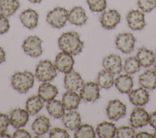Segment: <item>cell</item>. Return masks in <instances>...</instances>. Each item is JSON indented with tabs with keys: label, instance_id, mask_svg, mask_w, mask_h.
<instances>
[{
	"label": "cell",
	"instance_id": "cell-1",
	"mask_svg": "<svg viewBox=\"0 0 156 138\" xmlns=\"http://www.w3.org/2000/svg\"><path fill=\"white\" fill-rule=\"evenodd\" d=\"M59 48L65 52L72 55L80 53L83 47V42L80 40L76 32H68L62 33L58 39Z\"/></svg>",
	"mask_w": 156,
	"mask_h": 138
},
{
	"label": "cell",
	"instance_id": "cell-2",
	"mask_svg": "<svg viewBox=\"0 0 156 138\" xmlns=\"http://www.w3.org/2000/svg\"><path fill=\"white\" fill-rule=\"evenodd\" d=\"M34 83V75L29 71L17 72L11 78V85L20 93H26Z\"/></svg>",
	"mask_w": 156,
	"mask_h": 138
},
{
	"label": "cell",
	"instance_id": "cell-3",
	"mask_svg": "<svg viewBox=\"0 0 156 138\" xmlns=\"http://www.w3.org/2000/svg\"><path fill=\"white\" fill-rule=\"evenodd\" d=\"M57 69L51 61L45 60L41 61L35 69V77L43 82L52 80L57 76Z\"/></svg>",
	"mask_w": 156,
	"mask_h": 138
},
{
	"label": "cell",
	"instance_id": "cell-4",
	"mask_svg": "<svg viewBox=\"0 0 156 138\" xmlns=\"http://www.w3.org/2000/svg\"><path fill=\"white\" fill-rule=\"evenodd\" d=\"M68 19V12L64 7H57L48 12L46 21L52 27L57 29L63 27Z\"/></svg>",
	"mask_w": 156,
	"mask_h": 138
},
{
	"label": "cell",
	"instance_id": "cell-5",
	"mask_svg": "<svg viewBox=\"0 0 156 138\" xmlns=\"http://www.w3.org/2000/svg\"><path fill=\"white\" fill-rule=\"evenodd\" d=\"M42 40L37 36H29L24 41L22 47L24 52L31 57H38L42 53Z\"/></svg>",
	"mask_w": 156,
	"mask_h": 138
},
{
	"label": "cell",
	"instance_id": "cell-6",
	"mask_svg": "<svg viewBox=\"0 0 156 138\" xmlns=\"http://www.w3.org/2000/svg\"><path fill=\"white\" fill-rule=\"evenodd\" d=\"M136 39L135 36L129 32L119 33L115 38V44L117 49L124 53L132 52L135 47Z\"/></svg>",
	"mask_w": 156,
	"mask_h": 138
},
{
	"label": "cell",
	"instance_id": "cell-7",
	"mask_svg": "<svg viewBox=\"0 0 156 138\" xmlns=\"http://www.w3.org/2000/svg\"><path fill=\"white\" fill-rule=\"evenodd\" d=\"M99 85L93 81L85 83L82 86L79 95L85 102H94L100 97Z\"/></svg>",
	"mask_w": 156,
	"mask_h": 138
},
{
	"label": "cell",
	"instance_id": "cell-8",
	"mask_svg": "<svg viewBox=\"0 0 156 138\" xmlns=\"http://www.w3.org/2000/svg\"><path fill=\"white\" fill-rule=\"evenodd\" d=\"M126 106L119 100L109 101L106 108L107 115L110 120L117 121L126 114Z\"/></svg>",
	"mask_w": 156,
	"mask_h": 138
},
{
	"label": "cell",
	"instance_id": "cell-9",
	"mask_svg": "<svg viewBox=\"0 0 156 138\" xmlns=\"http://www.w3.org/2000/svg\"><path fill=\"white\" fill-rule=\"evenodd\" d=\"M74 64V60L72 55L63 51L57 55L54 61L55 68L65 74L73 70Z\"/></svg>",
	"mask_w": 156,
	"mask_h": 138
},
{
	"label": "cell",
	"instance_id": "cell-10",
	"mask_svg": "<svg viewBox=\"0 0 156 138\" xmlns=\"http://www.w3.org/2000/svg\"><path fill=\"white\" fill-rule=\"evenodd\" d=\"M121 15L115 9H110L104 12L100 16V22L103 28L110 30L114 29L120 22Z\"/></svg>",
	"mask_w": 156,
	"mask_h": 138
},
{
	"label": "cell",
	"instance_id": "cell-11",
	"mask_svg": "<svg viewBox=\"0 0 156 138\" xmlns=\"http://www.w3.org/2000/svg\"><path fill=\"white\" fill-rule=\"evenodd\" d=\"M127 21L129 27L133 30L143 29L146 25L144 15L138 10H132L127 15Z\"/></svg>",
	"mask_w": 156,
	"mask_h": 138
},
{
	"label": "cell",
	"instance_id": "cell-12",
	"mask_svg": "<svg viewBox=\"0 0 156 138\" xmlns=\"http://www.w3.org/2000/svg\"><path fill=\"white\" fill-rule=\"evenodd\" d=\"M149 115L143 108L138 107L132 112L130 117V123L134 128L143 127L149 123Z\"/></svg>",
	"mask_w": 156,
	"mask_h": 138
},
{
	"label": "cell",
	"instance_id": "cell-13",
	"mask_svg": "<svg viewBox=\"0 0 156 138\" xmlns=\"http://www.w3.org/2000/svg\"><path fill=\"white\" fill-rule=\"evenodd\" d=\"M102 66L104 69L110 72L113 75L119 74L122 68V60L120 56L110 54L103 59Z\"/></svg>",
	"mask_w": 156,
	"mask_h": 138
},
{
	"label": "cell",
	"instance_id": "cell-14",
	"mask_svg": "<svg viewBox=\"0 0 156 138\" xmlns=\"http://www.w3.org/2000/svg\"><path fill=\"white\" fill-rule=\"evenodd\" d=\"M29 117V113L27 110L20 108H16L10 112V123L15 128H20L26 125Z\"/></svg>",
	"mask_w": 156,
	"mask_h": 138
},
{
	"label": "cell",
	"instance_id": "cell-15",
	"mask_svg": "<svg viewBox=\"0 0 156 138\" xmlns=\"http://www.w3.org/2000/svg\"><path fill=\"white\" fill-rule=\"evenodd\" d=\"M83 85L81 75L75 71H71L66 74L64 78L65 88L68 91H76Z\"/></svg>",
	"mask_w": 156,
	"mask_h": 138
},
{
	"label": "cell",
	"instance_id": "cell-16",
	"mask_svg": "<svg viewBox=\"0 0 156 138\" xmlns=\"http://www.w3.org/2000/svg\"><path fill=\"white\" fill-rule=\"evenodd\" d=\"M129 98L133 105L141 106L148 102L149 95L146 89L142 87L130 91L129 93Z\"/></svg>",
	"mask_w": 156,
	"mask_h": 138
},
{
	"label": "cell",
	"instance_id": "cell-17",
	"mask_svg": "<svg viewBox=\"0 0 156 138\" xmlns=\"http://www.w3.org/2000/svg\"><path fill=\"white\" fill-rule=\"evenodd\" d=\"M20 19L24 26L29 29H33L38 25V14L35 10L27 9L20 14Z\"/></svg>",
	"mask_w": 156,
	"mask_h": 138
},
{
	"label": "cell",
	"instance_id": "cell-18",
	"mask_svg": "<svg viewBox=\"0 0 156 138\" xmlns=\"http://www.w3.org/2000/svg\"><path fill=\"white\" fill-rule=\"evenodd\" d=\"M58 94L57 87L48 82H43L38 88V95L44 101L49 102L53 100Z\"/></svg>",
	"mask_w": 156,
	"mask_h": 138
},
{
	"label": "cell",
	"instance_id": "cell-19",
	"mask_svg": "<svg viewBox=\"0 0 156 138\" xmlns=\"http://www.w3.org/2000/svg\"><path fill=\"white\" fill-rule=\"evenodd\" d=\"M88 19L85 10L80 6L74 7L68 13L69 21L76 26H80L85 24Z\"/></svg>",
	"mask_w": 156,
	"mask_h": 138
},
{
	"label": "cell",
	"instance_id": "cell-20",
	"mask_svg": "<svg viewBox=\"0 0 156 138\" xmlns=\"http://www.w3.org/2000/svg\"><path fill=\"white\" fill-rule=\"evenodd\" d=\"M80 95L74 91H68L62 96V103L66 110L77 109L80 102Z\"/></svg>",
	"mask_w": 156,
	"mask_h": 138
},
{
	"label": "cell",
	"instance_id": "cell-21",
	"mask_svg": "<svg viewBox=\"0 0 156 138\" xmlns=\"http://www.w3.org/2000/svg\"><path fill=\"white\" fill-rule=\"evenodd\" d=\"M62 122L67 128L71 130H75L80 125V116L76 111H69L62 116Z\"/></svg>",
	"mask_w": 156,
	"mask_h": 138
},
{
	"label": "cell",
	"instance_id": "cell-22",
	"mask_svg": "<svg viewBox=\"0 0 156 138\" xmlns=\"http://www.w3.org/2000/svg\"><path fill=\"white\" fill-rule=\"evenodd\" d=\"M117 89L122 94L129 93L133 87V78L129 74H122L117 77L115 81Z\"/></svg>",
	"mask_w": 156,
	"mask_h": 138
},
{
	"label": "cell",
	"instance_id": "cell-23",
	"mask_svg": "<svg viewBox=\"0 0 156 138\" xmlns=\"http://www.w3.org/2000/svg\"><path fill=\"white\" fill-rule=\"evenodd\" d=\"M50 126L51 123L49 119L44 116H40L35 119L31 128L35 134L41 136L49 131Z\"/></svg>",
	"mask_w": 156,
	"mask_h": 138
},
{
	"label": "cell",
	"instance_id": "cell-24",
	"mask_svg": "<svg viewBox=\"0 0 156 138\" xmlns=\"http://www.w3.org/2000/svg\"><path fill=\"white\" fill-rule=\"evenodd\" d=\"M136 58L141 66L148 67L155 62V55L152 50L143 47L138 50Z\"/></svg>",
	"mask_w": 156,
	"mask_h": 138
},
{
	"label": "cell",
	"instance_id": "cell-25",
	"mask_svg": "<svg viewBox=\"0 0 156 138\" xmlns=\"http://www.w3.org/2000/svg\"><path fill=\"white\" fill-rule=\"evenodd\" d=\"M116 128L114 123L108 122H103L98 125L96 133L100 138H112L116 135Z\"/></svg>",
	"mask_w": 156,
	"mask_h": 138
},
{
	"label": "cell",
	"instance_id": "cell-26",
	"mask_svg": "<svg viewBox=\"0 0 156 138\" xmlns=\"http://www.w3.org/2000/svg\"><path fill=\"white\" fill-rule=\"evenodd\" d=\"M139 83L144 88L154 89L156 88V72L154 70H147L139 77Z\"/></svg>",
	"mask_w": 156,
	"mask_h": 138
},
{
	"label": "cell",
	"instance_id": "cell-27",
	"mask_svg": "<svg viewBox=\"0 0 156 138\" xmlns=\"http://www.w3.org/2000/svg\"><path fill=\"white\" fill-rule=\"evenodd\" d=\"M46 107L49 114L54 118L59 119L65 114V108L62 102L58 100L53 99L48 102Z\"/></svg>",
	"mask_w": 156,
	"mask_h": 138
},
{
	"label": "cell",
	"instance_id": "cell-28",
	"mask_svg": "<svg viewBox=\"0 0 156 138\" xmlns=\"http://www.w3.org/2000/svg\"><path fill=\"white\" fill-rule=\"evenodd\" d=\"M20 6L18 0H0L1 13L7 17L14 14Z\"/></svg>",
	"mask_w": 156,
	"mask_h": 138
},
{
	"label": "cell",
	"instance_id": "cell-29",
	"mask_svg": "<svg viewBox=\"0 0 156 138\" xmlns=\"http://www.w3.org/2000/svg\"><path fill=\"white\" fill-rule=\"evenodd\" d=\"M43 106L44 101L38 95H33L29 97L26 103V110L32 116L37 114Z\"/></svg>",
	"mask_w": 156,
	"mask_h": 138
},
{
	"label": "cell",
	"instance_id": "cell-30",
	"mask_svg": "<svg viewBox=\"0 0 156 138\" xmlns=\"http://www.w3.org/2000/svg\"><path fill=\"white\" fill-rule=\"evenodd\" d=\"M96 80L99 86L102 88L108 89L114 83L113 74L105 69L102 70L98 73Z\"/></svg>",
	"mask_w": 156,
	"mask_h": 138
},
{
	"label": "cell",
	"instance_id": "cell-31",
	"mask_svg": "<svg viewBox=\"0 0 156 138\" xmlns=\"http://www.w3.org/2000/svg\"><path fill=\"white\" fill-rule=\"evenodd\" d=\"M95 137V131L93 127L89 124L80 125L74 133L76 138H94Z\"/></svg>",
	"mask_w": 156,
	"mask_h": 138
},
{
	"label": "cell",
	"instance_id": "cell-32",
	"mask_svg": "<svg viewBox=\"0 0 156 138\" xmlns=\"http://www.w3.org/2000/svg\"><path fill=\"white\" fill-rule=\"evenodd\" d=\"M141 64L135 57L127 58L124 62V69L127 74H133L138 72L140 69Z\"/></svg>",
	"mask_w": 156,
	"mask_h": 138
},
{
	"label": "cell",
	"instance_id": "cell-33",
	"mask_svg": "<svg viewBox=\"0 0 156 138\" xmlns=\"http://www.w3.org/2000/svg\"><path fill=\"white\" fill-rule=\"evenodd\" d=\"M115 136L118 138H133L135 136V132L130 126H122L116 129Z\"/></svg>",
	"mask_w": 156,
	"mask_h": 138
},
{
	"label": "cell",
	"instance_id": "cell-34",
	"mask_svg": "<svg viewBox=\"0 0 156 138\" xmlns=\"http://www.w3.org/2000/svg\"><path fill=\"white\" fill-rule=\"evenodd\" d=\"M90 9L94 12H101L107 7L106 0H87Z\"/></svg>",
	"mask_w": 156,
	"mask_h": 138
},
{
	"label": "cell",
	"instance_id": "cell-35",
	"mask_svg": "<svg viewBox=\"0 0 156 138\" xmlns=\"http://www.w3.org/2000/svg\"><path fill=\"white\" fill-rule=\"evenodd\" d=\"M137 4L143 12L149 13L156 7V0H138Z\"/></svg>",
	"mask_w": 156,
	"mask_h": 138
},
{
	"label": "cell",
	"instance_id": "cell-36",
	"mask_svg": "<svg viewBox=\"0 0 156 138\" xmlns=\"http://www.w3.org/2000/svg\"><path fill=\"white\" fill-rule=\"evenodd\" d=\"M49 138H69V135L65 129L54 128L51 129L49 134Z\"/></svg>",
	"mask_w": 156,
	"mask_h": 138
},
{
	"label": "cell",
	"instance_id": "cell-37",
	"mask_svg": "<svg viewBox=\"0 0 156 138\" xmlns=\"http://www.w3.org/2000/svg\"><path fill=\"white\" fill-rule=\"evenodd\" d=\"M10 123V120L9 116L4 113H0V133L5 132Z\"/></svg>",
	"mask_w": 156,
	"mask_h": 138
},
{
	"label": "cell",
	"instance_id": "cell-38",
	"mask_svg": "<svg viewBox=\"0 0 156 138\" xmlns=\"http://www.w3.org/2000/svg\"><path fill=\"white\" fill-rule=\"evenodd\" d=\"M10 28L9 19L7 16L0 13V34H4L8 32Z\"/></svg>",
	"mask_w": 156,
	"mask_h": 138
},
{
	"label": "cell",
	"instance_id": "cell-39",
	"mask_svg": "<svg viewBox=\"0 0 156 138\" xmlns=\"http://www.w3.org/2000/svg\"><path fill=\"white\" fill-rule=\"evenodd\" d=\"M12 137L13 138H30L31 135L30 133L23 129H18L16 130L13 136Z\"/></svg>",
	"mask_w": 156,
	"mask_h": 138
},
{
	"label": "cell",
	"instance_id": "cell-40",
	"mask_svg": "<svg viewBox=\"0 0 156 138\" xmlns=\"http://www.w3.org/2000/svg\"><path fill=\"white\" fill-rule=\"evenodd\" d=\"M149 123L151 126L156 129V111L149 115Z\"/></svg>",
	"mask_w": 156,
	"mask_h": 138
},
{
	"label": "cell",
	"instance_id": "cell-41",
	"mask_svg": "<svg viewBox=\"0 0 156 138\" xmlns=\"http://www.w3.org/2000/svg\"><path fill=\"white\" fill-rule=\"evenodd\" d=\"M136 138H152L154 137L153 134H151L146 131H140L135 134Z\"/></svg>",
	"mask_w": 156,
	"mask_h": 138
},
{
	"label": "cell",
	"instance_id": "cell-42",
	"mask_svg": "<svg viewBox=\"0 0 156 138\" xmlns=\"http://www.w3.org/2000/svg\"><path fill=\"white\" fill-rule=\"evenodd\" d=\"M5 61V53L2 47L0 46V64L4 62Z\"/></svg>",
	"mask_w": 156,
	"mask_h": 138
},
{
	"label": "cell",
	"instance_id": "cell-43",
	"mask_svg": "<svg viewBox=\"0 0 156 138\" xmlns=\"http://www.w3.org/2000/svg\"><path fill=\"white\" fill-rule=\"evenodd\" d=\"M2 137H5V138H10L12 137L10 134H6L4 133H0V138H2Z\"/></svg>",
	"mask_w": 156,
	"mask_h": 138
},
{
	"label": "cell",
	"instance_id": "cell-44",
	"mask_svg": "<svg viewBox=\"0 0 156 138\" xmlns=\"http://www.w3.org/2000/svg\"><path fill=\"white\" fill-rule=\"evenodd\" d=\"M32 3H40L43 0H29Z\"/></svg>",
	"mask_w": 156,
	"mask_h": 138
},
{
	"label": "cell",
	"instance_id": "cell-45",
	"mask_svg": "<svg viewBox=\"0 0 156 138\" xmlns=\"http://www.w3.org/2000/svg\"><path fill=\"white\" fill-rule=\"evenodd\" d=\"M154 70L155 71V72H156V61L155 62L154 64Z\"/></svg>",
	"mask_w": 156,
	"mask_h": 138
},
{
	"label": "cell",
	"instance_id": "cell-46",
	"mask_svg": "<svg viewBox=\"0 0 156 138\" xmlns=\"http://www.w3.org/2000/svg\"><path fill=\"white\" fill-rule=\"evenodd\" d=\"M153 136H154V137H155V138H156V131L154 132V134H153Z\"/></svg>",
	"mask_w": 156,
	"mask_h": 138
}]
</instances>
